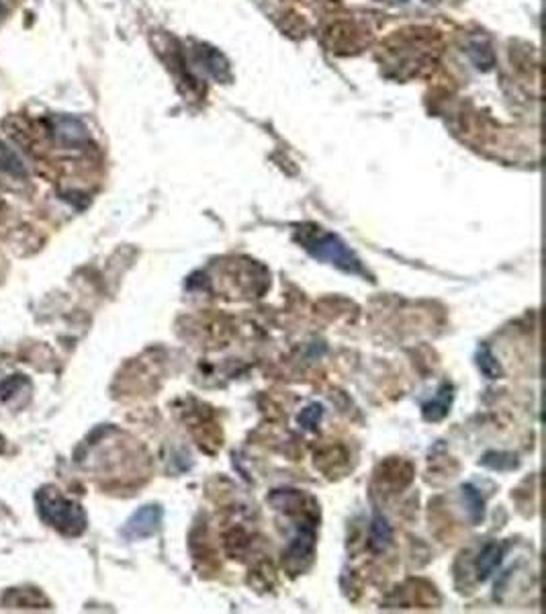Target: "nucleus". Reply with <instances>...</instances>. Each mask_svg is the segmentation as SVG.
Instances as JSON below:
<instances>
[{
  "label": "nucleus",
  "mask_w": 546,
  "mask_h": 614,
  "mask_svg": "<svg viewBox=\"0 0 546 614\" xmlns=\"http://www.w3.org/2000/svg\"><path fill=\"white\" fill-rule=\"evenodd\" d=\"M303 248L318 261L332 264L335 268L348 273V275H358V277H367V270L360 263V258L354 254L348 246L344 244L335 234L330 231H321L319 228L303 229L299 236Z\"/></svg>",
  "instance_id": "f257e3e1"
},
{
  "label": "nucleus",
  "mask_w": 546,
  "mask_h": 614,
  "mask_svg": "<svg viewBox=\"0 0 546 614\" xmlns=\"http://www.w3.org/2000/svg\"><path fill=\"white\" fill-rule=\"evenodd\" d=\"M35 502L41 518H43L50 527L60 530L62 534L78 537V534L84 532V528H87V514H84V510L80 508L76 502L64 498L57 490L43 488V490L35 495Z\"/></svg>",
  "instance_id": "f03ea898"
},
{
  "label": "nucleus",
  "mask_w": 546,
  "mask_h": 614,
  "mask_svg": "<svg viewBox=\"0 0 546 614\" xmlns=\"http://www.w3.org/2000/svg\"><path fill=\"white\" fill-rule=\"evenodd\" d=\"M160 522H162V510H160V506H143L129 518L123 532L131 539H143V537L154 534L158 530Z\"/></svg>",
  "instance_id": "7ed1b4c3"
},
{
  "label": "nucleus",
  "mask_w": 546,
  "mask_h": 614,
  "mask_svg": "<svg viewBox=\"0 0 546 614\" xmlns=\"http://www.w3.org/2000/svg\"><path fill=\"white\" fill-rule=\"evenodd\" d=\"M313 549H316V528L313 525H301L295 539L291 541V544L286 547V561L301 565L305 561H311L313 557Z\"/></svg>",
  "instance_id": "20e7f679"
},
{
  "label": "nucleus",
  "mask_w": 546,
  "mask_h": 614,
  "mask_svg": "<svg viewBox=\"0 0 546 614\" xmlns=\"http://www.w3.org/2000/svg\"><path fill=\"white\" fill-rule=\"evenodd\" d=\"M503 553H506L503 544L499 543L485 544V547L481 549V553H479V557H477L475 561L477 578L481 579V581L489 578L495 569L499 567V563H501V559H503Z\"/></svg>",
  "instance_id": "39448f33"
},
{
  "label": "nucleus",
  "mask_w": 546,
  "mask_h": 614,
  "mask_svg": "<svg viewBox=\"0 0 546 614\" xmlns=\"http://www.w3.org/2000/svg\"><path fill=\"white\" fill-rule=\"evenodd\" d=\"M450 404H452V385L444 383L440 391L423 405V418L428 422L442 420L450 412Z\"/></svg>",
  "instance_id": "423d86ee"
},
{
  "label": "nucleus",
  "mask_w": 546,
  "mask_h": 614,
  "mask_svg": "<svg viewBox=\"0 0 546 614\" xmlns=\"http://www.w3.org/2000/svg\"><path fill=\"white\" fill-rule=\"evenodd\" d=\"M391 537L393 534H391L389 522L381 514H377L374 520H372V528H370V544H372V549L374 551H385L389 543H391Z\"/></svg>",
  "instance_id": "0eeeda50"
},
{
  "label": "nucleus",
  "mask_w": 546,
  "mask_h": 614,
  "mask_svg": "<svg viewBox=\"0 0 546 614\" xmlns=\"http://www.w3.org/2000/svg\"><path fill=\"white\" fill-rule=\"evenodd\" d=\"M477 365H479L481 373L487 379H499L501 377V367H499V363L495 361V356L487 346H481L479 352H477Z\"/></svg>",
  "instance_id": "6e6552de"
},
{
  "label": "nucleus",
  "mask_w": 546,
  "mask_h": 614,
  "mask_svg": "<svg viewBox=\"0 0 546 614\" xmlns=\"http://www.w3.org/2000/svg\"><path fill=\"white\" fill-rule=\"evenodd\" d=\"M462 498H464V502H467V506H469L471 518H473L475 522H479V520L483 518V512H485V502H483L481 493H479L471 483H467V486H462Z\"/></svg>",
  "instance_id": "1a4fd4ad"
},
{
  "label": "nucleus",
  "mask_w": 546,
  "mask_h": 614,
  "mask_svg": "<svg viewBox=\"0 0 546 614\" xmlns=\"http://www.w3.org/2000/svg\"><path fill=\"white\" fill-rule=\"evenodd\" d=\"M321 416H323V407L319 404H311L299 414V424L307 430H316Z\"/></svg>",
  "instance_id": "9d476101"
}]
</instances>
